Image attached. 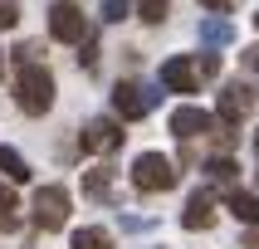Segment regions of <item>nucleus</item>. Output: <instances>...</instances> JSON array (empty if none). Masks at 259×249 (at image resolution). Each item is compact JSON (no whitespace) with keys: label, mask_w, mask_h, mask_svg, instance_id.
<instances>
[{"label":"nucleus","mask_w":259,"mask_h":249,"mask_svg":"<svg viewBox=\"0 0 259 249\" xmlns=\"http://www.w3.org/2000/svg\"><path fill=\"white\" fill-rule=\"evenodd\" d=\"M49 34H54V39H64V44H78V39L88 34L83 10H78L73 0H54V5H49Z\"/></svg>","instance_id":"nucleus-5"},{"label":"nucleus","mask_w":259,"mask_h":249,"mask_svg":"<svg viewBox=\"0 0 259 249\" xmlns=\"http://www.w3.org/2000/svg\"><path fill=\"white\" fill-rule=\"evenodd\" d=\"M161 103V88L157 83H137V78H122V83L113 88V108H117V117H147L152 108Z\"/></svg>","instance_id":"nucleus-3"},{"label":"nucleus","mask_w":259,"mask_h":249,"mask_svg":"<svg viewBox=\"0 0 259 249\" xmlns=\"http://www.w3.org/2000/svg\"><path fill=\"white\" fill-rule=\"evenodd\" d=\"M249 108H254V88L249 83H225V93H220V122L235 127L240 117H249Z\"/></svg>","instance_id":"nucleus-7"},{"label":"nucleus","mask_w":259,"mask_h":249,"mask_svg":"<svg viewBox=\"0 0 259 249\" xmlns=\"http://www.w3.org/2000/svg\"><path fill=\"white\" fill-rule=\"evenodd\" d=\"M210 127H215V117L205 113V108H191V103H186V108H176V113H171V132L181 137V142H191V137H205Z\"/></svg>","instance_id":"nucleus-8"},{"label":"nucleus","mask_w":259,"mask_h":249,"mask_svg":"<svg viewBox=\"0 0 259 249\" xmlns=\"http://www.w3.org/2000/svg\"><path fill=\"white\" fill-rule=\"evenodd\" d=\"M201 5H205L210 15H230V5H235V0H201Z\"/></svg>","instance_id":"nucleus-23"},{"label":"nucleus","mask_w":259,"mask_h":249,"mask_svg":"<svg viewBox=\"0 0 259 249\" xmlns=\"http://www.w3.org/2000/svg\"><path fill=\"white\" fill-rule=\"evenodd\" d=\"M83 54H78V64H83V69H93V64H98V39H93V34H83Z\"/></svg>","instance_id":"nucleus-20"},{"label":"nucleus","mask_w":259,"mask_h":249,"mask_svg":"<svg viewBox=\"0 0 259 249\" xmlns=\"http://www.w3.org/2000/svg\"><path fill=\"white\" fill-rule=\"evenodd\" d=\"M152 220H142V215H122V230H147Z\"/></svg>","instance_id":"nucleus-25"},{"label":"nucleus","mask_w":259,"mask_h":249,"mask_svg":"<svg viewBox=\"0 0 259 249\" xmlns=\"http://www.w3.org/2000/svg\"><path fill=\"white\" fill-rule=\"evenodd\" d=\"M196 73H201V78H215V73H220V59L215 54H201V59H196Z\"/></svg>","instance_id":"nucleus-21"},{"label":"nucleus","mask_w":259,"mask_h":249,"mask_svg":"<svg viewBox=\"0 0 259 249\" xmlns=\"http://www.w3.org/2000/svg\"><path fill=\"white\" fill-rule=\"evenodd\" d=\"M15 20H20V10H15V0H0V29H10Z\"/></svg>","instance_id":"nucleus-22"},{"label":"nucleus","mask_w":259,"mask_h":249,"mask_svg":"<svg viewBox=\"0 0 259 249\" xmlns=\"http://www.w3.org/2000/svg\"><path fill=\"white\" fill-rule=\"evenodd\" d=\"M0 171L10 176V181H29V161L15 152V146H0Z\"/></svg>","instance_id":"nucleus-15"},{"label":"nucleus","mask_w":259,"mask_h":249,"mask_svg":"<svg viewBox=\"0 0 259 249\" xmlns=\"http://www.w3.org/2000/svg\"><path fill=\"white\" fill-rule=\"evenodd\" d=\"M113 171H108V166H93V171H83V195L88 201H108V195H113Z\"/></svg>","instance_id":"nucleus-13"},{"label":"nucleus","mask_w":259,"mask_h":249,"mask_svg":"<svg viewBox=\"0 0 259 249\" xmlns=\"http://www.w3.org/2000/svg\"><path fill=\"white\" fill-rule=\"evenodd\" d=\"M34 225H39L44 234H54V230H64V220H69V190L64 186H44L39 195H34Z\"/></svg>","instance_id":"nucleus-4"},{"label":"nucleus","mask_w":259,"mask_h":249,"mask_svg":"<svg viewBox=\"0 0 259 249\" xmlns=\"http://www.w3.org/2000/svg\"><path fill=\"white\" fill-rule=\"evenodd\" d=\"M166 5H171V0H137V15H142L147 25H161V20H166Z\"/></svg>","instance_id":"nucleus-18"},{"label":"nucleus","mask_w":259,"mask_h":249,"mask_svg":"<svg viewBox=\"0 0 259 249\" xmlns=\"http://www.w3.org/2000/svg\"><path fill=\"white\" fill-rule=\"evenodd\" d=\"M254 152H259V132H254Z\"/></svg>","instance_id":"nucleus-28"},{"label":"nucleus","mask_w":259,"mask_h":249,"mask_svg":"<svg viewBox=\"0 0 259 249\" xmlns=\"http://www.w3.org/2000/svg\"><path fill=\"white\" fill-rule=\"evenodd\" d=\"M225 205H230V215L240 220V225H259V201H254V190H240V186H235Z\"/></svg>","instance_id":"nucleus-12"},{"label":"nucleus","mask_w":259,"mask_h":249,"mask_svg":"<svg viewBox=\"0 0 259 249\" xmlns=\"http://www.w3.org/2000/svg\"><path fill=\"white\" fill-rule=\"evenodd\" d=\"M122 146V127L113 117H93L83 127V152H117Z\"/></svg>","instance_id":"nucleus-9"},{"label":"nucleus","mask_w":259,"mask_h":249,"mask_svg":"<svg viewBox=\"0 0 259 249\" xmlns=\"http://www.w3.org/2000/svg\"><path fill=\"white\" fill-rule=\"evenodd\" d=\"M245 244H249V249H259V225H249V234H245Z\"/></svg>","instance_id":"nucleus-26"},{"label":"nucleus","mask_w":259,"mask_h":249,"mask_svg":"<svg viewBox=\"0 0 259 249\" xmlns=\"http://www.w3.org/2000/svg\"><path fill=\"white\" fill-rule=\"evenodd\" d=\"M0 78H5V54H0Z\"/></svg>","instance_id":"nucleus-27"},{"label":"nucleus","mask_w":259,"mask_h":249,"mask_svg":"<svg viewBox=\"0 0 259 249\" xmlns=\"http://www.w3.org/2000/svg\"><path fill=\"white\" fill-rule=\"evenodd\" d=\"M245 69L259 73V44H249V49H245Z\"/></svg>","instance_id":"nucleus-24"},{"label":"nucleus","mask_w":259,"mask_h":249,"mask_svg":"<svg viewBox=\"0 0 259 249\" xmlns=\"http://www.w3.org/2000/svg\"><path fill=\"white\" fill-rule=\"evenodd\" d=\"M254 25H259V15H254Z\"/></svg>","instance_id":"nucleus-29"},{"label":"nucleus","mask_w":259,"mask_h":249,"mask_svg":"<svg viewBox=\"0 0 259 249\" xmlns=\"http://www.w3.org/2000/svg\"><path fill=\"white\" fill-rule=\"evenodd\" d=\"M20 225V201H15V190L0 181V230H15Z\"/></svg>","instance_id":"nucleus-17"},{"label":"nucleus","mask_w":259,"mask_h":249,"mask_svg":"<svg viewBox=\"0 0 259 249\" xmlns=\"http://www.w3.org/2000/svg\"><path fill=\"white\" fill-rule=\"evenodd\" d=\"M122 15H132V5H127V0H103V20H108V25H117Z\"/></svg>","instance_id":"nucleus-19"},{"label":"nucleus","mask_w":259,"mask_h":249,"mask_svg":"<svg viewBox=\"0 0 259 249\" xmlns=\"http://www.w3.org/2000/svg\"><path fill=\"white\" fill-rule=\"evenodd\" d=\"M181 225H186V230H210V225H215V210H210V195H205V190H196V195L186 201Z\"/></svg>","instance_id":"nucleus-10"},{"label":"nucleus","mask_w":259,"mask_h":249,"mask_svg":"<svg viewBox=\"0 0 259 249\" xmlns=\"http://www.w3.org/2000/svg\"><path fill=\"white\" fill-rule=\"evenodd\" d=\"M15 103H20L29 117H39L44 108L54 103V78H49V69H39V64H20V73H15Z\"/></svg>","instance_id":"nucleus-1"},{"label":"nucleus","mask_w":259,"mask_h":249,"mask_svg":"<svg viewBox=\"0 0 259 249\" xmlns=\"http://www.w3.org/2000/svg\"><path fill=\"white\" fill-rule=\"evenodd\" d=\"M157 88H166V93H196V88H201V73H196V64H191L186 54H176V59L161 64Z\"/></svg>","instance_id":"nucleus-6"},{"label":"nucleus","mask_w":259,"mask_h":249,"mask_svg":"<svg viewBox=\"0 0 259 249\" xmlns=\"http://www.w3.org/2000/svg\"><path fill=\"white\" fill-rule=\"evenodd\" d=\"M201 171H205V181H210V186H230L240 166H235L230 157H210V161H205V166H201Z\"/></svg>","instance_id":"nucleus-14"},{"label":"nucleus","mask_w":259,"mask_h":249,"mask_svg":"<svg viewBox=\"0 0 259 249\" xmlns=\"http://www.w3.org/2000/svg\"><path fill=\"white\" fill-rule=\"evenodd\" d=\"M181 176H176L171 157H161V152H142V157L132 161V186L147 190V195H157V190H171Z\"/></svg>","instance_id":"nucleus-2"},{"label":"nucleus","mask_w":259,"mask_h":249,"mask_svg":"<svg viewBox=\"0 0 259 249\" xmlns=\"http://www.w3.org/2000/svg\"><path fill=\"white\" fill-rule=\"evenodd\" d=\"M235 39V25L225 20V15H205L201 20V44H210V49H220V44Z\"/></svg>","instance_id":"nucleus-11"},{"label":"nucleus","mask_w":259,"mask_h":249,"mask_svg":"<svg viewBox=\"0 0 259 249\" xmlns=\"http://www.w3.org/2000/svg\"><path fill=\"white\" fill-rule=\"evenodd\" d=\"M73 249H113V234L88 225V230H73Z\"/></svg>","instance_id":"nucleus-16"}]
</instances>
